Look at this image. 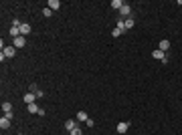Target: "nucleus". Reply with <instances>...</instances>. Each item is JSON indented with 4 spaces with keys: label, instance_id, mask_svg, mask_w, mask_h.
Here are the masks:
<instances>
[{
    "label": "nucleus",
    "instance_id": "obj_5",
    "mask_svg": "<svg viewBox=\"0 0 182 135\" xmlns=\"http://www.w3.org/2000/svg\"><path fill=\"white\" fill-rule=\"evenodd\" d=\"M23 101L26 103V105H31V103H34V101H36V95L28 91V93H26V95H24V97H23Z\"/></svg>",
    "mask_w": 182,
    "mask_h": 135
},
{
    "label": "nucleus",
    "instance_id": "obj_21",
    "mask_svg": "<svg viewBox=\"0 0 182 135\" xmlns=\"http://www.w3.org/2000/svg\"><path fill=\"white\" fill-rule=\"evenodd\" d=\"M51 14H53V10H51V8H45V10H43V16H47V18H49Z\"/></svg>",
    "mask_w": 182,
    "mask_h": 135
},
{
    "label": "nucleus",
    "instance_id": "obj_19",
    "mask_svg": "<svg viewBox=\"0 0 182 135\" xmlns=\"http://www.w3.org/2000/svg\"><path fill=\"white\" fill-rule=\"evenodd\" d=\"M122 32H124V30H122V28H117V26H115L114 30H111V34H114L115 38H117V36H119V34H122Z\"/></svg>",
    "mask_w": 182,
    "mask_h": 135
},
{
    "label": "nucleus",
    "instance_id": "obj_4",
    "mask_svg": "<svg viewBox=\"0 0 182 135\" xmlns=\"http://www.w3.org/2000/svg\"><path fill=\"white\" fill-rule=\"evenodd\" d=\"M158 48L162 51V53H168V48H170V40H168V38H162L160 45H158Z\"/></svg>",
    "mask_w": 182,
    "mask_h": 135
},
{
    "label": "nucleus",
    "instance_id": "obj_13",
    "mask_svg": "<svg viewBox=\"0 0 182 135\" xmlns=\"http://www.w3.org/2000/svg\"><path fill=\"white\" fill-rule=\"evenodd\" d=\"M8 32H10L12 38H16V36H20V28H18V26H10V30H8Z\"/></svg>",
    "mask_w": 182,
    "mask_h": 135
},
{
    "label": "nucleus",
    "instance_id": "obj_22",
    "mask_svg": "<svg viewBox=\"0 0 182 135\" xmlns=\"http://www.w3.org/2000/svg\"><path fill=\"white\" fill-rule=\"evenodd\" d=\"M85 125H87V127H93V125H95V121H93V119H87V121H85Z\"/></svg>",
    "mask_w": 182,
    "mask_h": 135
},
{
    "label": "nucleus",
    "instance_id": "obj_6",
    "mask_svg": "<svg viewBox=\"0 0 182 135\" xmlns=\"http://www.w3.org/2000/svg\"><path fill=\"white\" fill-rule=\"evenodd\" d=\"M119 12H122V16L130 18V14H132V8H130V4H125V2H124V6L119 8Z\"/></svg>",
    "mask_w": 182,
    "mask_h": 135
},
{
    "label": "nucleus",
    "instance_id": "obj_9",
    "mask_svg": "<svg viewBox=\"0 0 182 135\" xmlns=\"http://www.w3.org/2000/svg\"><path fill=\"white\" fill-rule=\"evenodd\" d=\"M152 56H154V58H160V61H164V58H168V56H166V53H162L160 48H156V51L152 53Z\"/></svg>",
    "mask_w": 182,
    "mask_h": 135
},
{
    "label": "nucleus",
    "instance_id": "obj_7",
    "mask_svg": "<svg viewBox=\"0 0 182 135\" xmlns=\"http://www.w3.org/2000/svg\"><path fill=\"white\" fill-rule=\"evenodd\" d=\"M130 129V123L127 121H122V123H117V133H125Z\"/></svg>",
    "mask_w": 182,
    "mask_h": 135
},
{
    "label": "nucleus",
    "instance_id": "obj_12",
    "mask_svg": "<svg viewBox=\"0 0 182 135\" xmlns=\"http://www.w3.org/2000/svg\"><path fill=\"white\" fill-rule=\"evenodd\" d=\"M49 8H51V10H59V8H61V2H59V0H49Z\"/></svg>",
    "mask_w": 182,
    "mask_h": 135
},
{
    "label": "nucleus",
    "instance_id": "obj_18",
    "mask_svg": "<svg viewBox=\"0 0 182 135\" xmlns=\"http://www.w3.org/2000/svg\"><path fill=\"white\" fill-rule=\"evenodd\" d=\"M77 119H79V121H87V119H89V115H87L85 111H79V113H77Z\"/></svg>",
    "mask_w": 182,
    "mask_h": 135
},
{
    "label": "nucleus",
    "instance_id": "obj_14",
    "mask_svg": "<svg viewBox=\"0 0 182 135\" xmlns=\"http://www.w3.org/2000/svg\"><path fill=\"white\" fill-rule=\"evenodd\" d=\"M134 18H132V16H130V18H124V28L125 30H127V28H132V26H134Z\"/></svg>",
    "mask_w": 182,
    "mask_h": 135
},
{
    "label": "nucleus",
    "instance_id": "obj_3",
    "mask_svg": "<svg viewBox=\"0 0 182 135\" xmlns=\"http://www.w3.org/2000/svg\"><path fill=\"white\" fill-rule=\"evenodd\" d=\"M18 28H20V36H26V34H31V30H33L28 22H23L20 26H18Z\"/></svg>",
    "mask_w": 182,
    "mask_h": 135
},
{
    "label": "nucleus",
    "instance_id": "obj_1",
    "mask_svg": "<svg viewBox=\"0 0 182 135\" xmlns=\"http://www.w3.org/2000/svg\"><path fill=\"white\" fill-rule=\"evenodd\" d=\"M2 55L6 56V58H12V56H16V48H14V46H4V48H2Z\"/></svg>",
    "mask_w": 182,
    "mask_h": 135
},
{
    "label": "nucleus",
    "instance_id": "obj_2",
    "mask_svg": "<svg viewBox=\"0 0 182 135\" xmlns=\"http://www.w3.org/2000/svg\"><path fill=\"white\" fill-rule=\"evenodd\" d=\"M24 45H26V38H24V36H16V38L12 40V46H14V48H23Z\"/></svg>",
    "mask_w": 182,
    "mask_h": 135
},
{
    "label": "nucleus",
    "instance_id": "obj_8",
    "mask_svg": "<svg viewBox=\"0 0 182 135\" xmlns=\"http://www.w3.org/2000/svg\"><path fill=\"white\" fill-rule=\"evenodd\" d=\"M28 91H31V93H34V95H36V99H39V97H43V95H45V93H43V91L39 89V87H36V85H31V87H28Z\"/></svg>",
    "mask_w": 182,
    "mask_h": 135
},
{
    "label": "nucleus",
    "instance_id": "obj_11",
    "mask_svg": "<svg viewBox=\"0 0 182 135\" xmlns=\"http://www.w3.org/2000/svg\"><path fill=\"white\" fill-rule=\"evenodd\" d=\"M75 127H77V123H75V119H69V121H65V129H67V131H73Z\"/></svg>",
    "mask_w": 182,
    "mask_h": 135
},
{
    "label": "nucleus",
    "instance_id": "obj_10",
    "mask_svg": "<svg viewBox=\"0 0 182 135\" xmlns=\"http://www.w3.org/2000/svg\"><path fill=\"white\" fill-rule=\"evenodd\" d=\"M26 109H28V113H41V107L36 105V103H31V105H26Z\"/></svg>",
    "mask_w": 182,
    "mask_h": 135
},
{
    "label": "nucleus",
    "instance_id": "obj_16",
    "mask_svg": "<svg viewBox=\"0 0 182 135\" xmlns=\"http://www.w3.org/2000/svg\"><path fill=\"white\" fill-rule=\"evenodd\" d=\"M124 6V0H111V8H115V10H119Z\"/></svg>",
    "mask_w": 182,
    "mask_h": 135
},
{
    "label": "nucleus",
    "instance_id": "obj_17",
    "mask_svg": "<svg viewBox=\"0 0 182 135\" xmlns=\"http://www.w3.org/2000/svg\"><path fill=\"white\" fill-rule=\"evenodd\" d=\"M0 127H2V129H8V127H10V119L2 117V119H0Z\"/></svg>",
    "mask_w": 182,
    "mask_h": 135
},
{
    "label": "nucleus",
    "instance_id": "obj_15",
    "mask_svg": "<svg viewBox=\"0 0 182 135\" xmlns=\"http://www.w3.org/2000/svg\"><path fill=\"white\" fill-rule=\"evenodd\" d=\"M2 111H4V113H12V103L4 101V103H2Z\"/></svg>",
    "mask_w": 182,
    "mask_h": 135
},
{
    "label": "nucleus",
    "instance_id": "obj_20",
    "mask_svg": "<svg viewBox=\"0 0 182 135\" xmlns=\"http://www.w3.org/2000/svg\"><path fill=\"white\" fill-rule=\"evenodd\" d=\"M69 135H83V131H81L79 127H75L73 131H69Z\"/></svg>",
    "mask_w": 182,
    "mask_h": 135
}]
</instances>
